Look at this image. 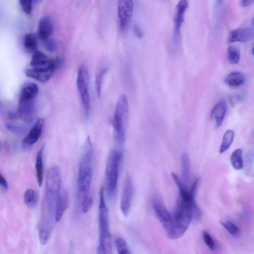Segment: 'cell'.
Returning a JSON list of instances; mask_svg holds the SVG:
<instances>
[{"instance_id":"41","label":"cell","mask_w":254,"mask_h":254,"mask_svg":"<svg viewBox=\"0 0 254 254\" xmlns=\"http://www.w3.org/2000/svg\"><path fill=\"white\" fill-rule=\"evenodd\" d=\"M251 24L254 26V16L251 20Z\"/></svg>"},{"instance_id":"23","label":"cell","mask_w":254,"mask_h":254,"mask_svg":"<svg viewBox=\"0 0 254 254\" xmlns=\"http://www.w3.org/2000/svg\"><path fill=\"white\" fill-rule=\"evenodd\" d=\"M245 82L244 75L239 72H233L229 74L225 80L226 85L229 87L239 86Z\"/></svg>"},{"instance_id":"32","label":"cell","mask_w":254,"mask_h":254,"mask_svg":"<svg viewBox=\"0 0 254 254\" xmlns=\"http://www.w3.org/2000/svg\"><path fill=\"white\" fill-rule=\"evenodd\" d=\"M92 205V199L88 194L83 196L82 202V211L84 214L87 213Z\"/></svg>"},{"instance_id":"1","label":"cell","mask_w":254,"mask_h":254,"mask_svg":"<svg viewBox=\"0 0 254 254\" xmlns=\"http://www.w3.org/2000/svg\"><path fill=\"white\" fill-rule=\"evenodd\" d=\"M61 177L59 169L53 167L48 170L41 216L39 225V239L42 245L46 244L53 230L56 221L57 201L60 193Z\"/></svg>"},{"instance_id":"9","label":"cell","mask_w":254,"mask_h":254,"mask_svg":"<svg viewBox=\"0 0 254 254\" xmlns=\"http://www.w3.org/2000/svg\"><path fill=\"white\" fill-rule=\"evenodd\" d=\"M153 208L157 217L166 229L168 237L172 239L174 231L173 218L163 203L158 199L154 200Z\"/></svg>"},{"instance_id":"40","label":"cell","mask_w":254,"mask_h":254,"mask_svg":"<svg viewBox=\"0 0 254 254\" xmlns=\"http://www.w3.org/2000/svg\"><path fill=\"white\" fill-rule=\"evenodd\" d=\"M254 2V0H242L241 6L246 7L251 5Z\"/></svg>"},{"instance_id":"2","label":"cell","mask_w":254,"mask_h":254,"mask_svg":"<svg viewBox=\"0 0 254 254\" xmlns=\"http://www.w3.org/2000/svg\"><path fill=\"white\" fill-rule=\"evenodd\" d=\"M179 197L176 207L174 217V231L172 239L181 237L188 229L193 220L192 198L193 191L189 192L182 183L177 185Z\"/></svg>"},{"instance_id":"29","label":"cell","mask_w":254,"mask_h":254,"mask_svg":"<svg viewBox=\"0 0 254 254\" xmlns=\"http://www.w3.org/2000/svg\"><path fill=\"white\" fill-rule=\"evenodd\" d=\"M240 58L239 48L233 45L229 46L227 48V59L229 62L232 65H236L239 63Z\"/></svg>"},{"instance_id":"36","label":"cell","mask_w":254,"mask_h":254,"mask_svg":"<svg viewBox=\"0 0 254 254\" xmlns=\"http://www.w3.org/2000/svg\"><path fill=\"white\" fill-rule=\"evenodd\" d=\"M45 42V47L50 52H55L57 49V45L55 40L49 39Z\"/></svg>"},{"instance_id":"16","label":"cell","mask_w":254,"mask_h":254,"mask_svg":"<svg viewBox=\"0 0 254 254\" xmlns=\"http://www.w3.org/2000/svg\"><path fill=\"white\" fill-rule=\"evenodd\" d=\"M30 65L33 68H48L56 67V62L53 59H49L45 54L37 51L32 55Z\"/></svg>"},{"instance_id":"38","label":"cell","mask_w":254,"mask_h":254,"mask_svg":"<svg viewBox=\"0 0 254 254\" xmlns=\"http://www.w3.org/2000/svg\"><path fill=\"white\" fill-rule=\"evenodd\" d=\"M7 128L13 133L21 134L23 132V128L13 125H7Z\"/></svg>"},{"instance_id":"33","label":"cell","mask_w":254,"mask_h":254,"mask_svg":"<svg viewBox=\"0 0 254 254\" xmlns=\"http://www.w3.org/2000/svg\"><path fill=\"white\" fill-rule=\"evenodd\" d=\"M202 237L203 239L206 244V245L212 251H214L216 249V243L212 237V236L210 235V234L206 231H204L202 232Z\"/></svg>"},{"instance_id":"12","label":"cell","mask_w":254,"mask_h":254,"mask_svg":"<svg viewBox=\"0 0 254 254\" xmlns=\"http://www.w3.org/2000/svg\"><path fill=\"white\" fill-rule=\"evenodd\" d=\"M134 195V186L130 176L126 178L125 182L120 203L121 210L125 216L130 212Z\"/></svg>"},{"instance_id":"26","label":"cell","mask_w":254,"mask_h":254,"mask_svg":"<svg viewBox=\"0 0 254 254\" xmlns=\"http://www.w3.org/2000/svg\"><path fill=\"white\" fill-rule=\"evenodd\" d=\"M230 163L236 170H241L243 168L242 150L241 149H237L232 152L230 157Z\"/></svg>"},{"instance_id":"42","label":"cell","mask_w":254,"mask_h":254,"mask_svg":"<svg viewBox=\"0 0 254 254\" xmlns=\"http://www.w3.org/2000/svg\"><path fill=\"white\" fill-rule=\"evenodd\" d=\"M252 54L254 56V46L253 47L252 50Z\"/></svg>"},{"instance_id":"21","label":"cell","mask_w":254,"mask_h":254,"mask_svg":"<svg viewBox=\"0 0 254 254\" xmlns=\"http://www.w3.org/2000/svg\"><path fill=\"white\" fill-rule=\"evenodd\" d=\"M182 181L187 187L191 178V162L187 153L184 152L181 157Z\"/></svg>"},{"instance_id":"11","label":"cell","mask_w":254,"mask_h":254,"mask_svg":"<svg viewBox=\"0 0 254 254\" xmlns=\"http://www.w3.org/2000/svg\"><path fill=\"white\" fill-rule=\"evenodd\" d=\"M18 113L23 121L28 124L32 123L36 114L35 99L19 100Z\"/></svg>"},{"instance_id":"27","label":"cell","mask_w":254,"mask_h":254,"mask_svg":"<svg viewBox=\"0 0 254 254\" xmlns=\"http://www.w3.org/2000/svg\"><path fill=\"white\" fill-rule=\"evenodd\" d=\"M109 70L107 67L101 68L98 70L95 80V87L96 94L100 97L102 90L103 81L105 76Z\"/></svg>"},{"instance_id":"22","label":"cell","mask_w":254,"mask_h":254,"mask_svg":"<svg viewBox=\"0 0 254 254\" xmlns=\"http://www.w3.org/2000/svg\"><path fill=\"white\" fill-rule=\"evenodd\" d=\"M39 89L34 83H28L21 89L19 100H32L36 97Z\"/></svg>"},{"instance_id":"4","label":"cell","mask_w":254,"mask_h":254,"mask_svg":"<svg viewBox=\"0 0 254 254\" xmlns=\"http://www.w3.org/2000/svg\"><path fill=\"white\" fill-rule=\"evenodd\" d=\"M105 191L104 188L102 187L99 193L98 211L99 240L97 253L100 254H111L112 251V240L110 230L109 212L105 200Z\"/></svg>"},{"instance_id":"34","label":"cell","mask_w":254,"mask_h":254,"mask_svg":"<svg viewBox=\"0 0 254 254\" xmlns=\"http://www.w3.org/2000/svg\"><path fill=\"white\" fill-rule=\"evenodd\" d=\"M33 0H19L23 12L27 15H30L32 10Z\"/></svg>"},{"instance_id":"8","label":"cell","mask_w":254,"mask_h":254,"mask_svg":"<svg viewBox=\"0 0 254 254\" xmlns=\"http://www.w3.org/2000/svg\"><path fill=\"white\" fill-rule=\"evenodd\" d=\"M134 9V0H118L117 16L119 28L123 34L128 31Z\"/></svg>"},{"instance_id":"10","label":"cell","mask_w":254,"mask_h":254,"mask_svg":"<svg viewBox=\"0 0 254 254\" xmlns=\"http://www.w3.org/2000/svg\"><path fill=\"white\" fill-rule=\"evenodd\" d=\"M188 0H179L176 5L174 16L173 42L175 48L181 42V28L185 20V14L188 7Z\"/></svg>"},{"instance_id":"31","label":"cell","mask_w":254,"mask_h":254,"mask_svg":"<svg viewBox=\"0 0 254 254\" xmlns=\"http://www.w3.org/2000/svg\"><path fill=\"white\" fill-rule=\"evenodd\" d=\"M115 245L119 254H129L131 252L125 240L121 238H117L115 240Z\"/></svg>"},{"instance_id":"43","label":"cell","mask_w":254,"mask_h":254,"mask_svg":"<svg viewBox=\"0 0 254 254\" xmlns=\"http://www.w3.org/2000/svg\"><path fill=\"white\" fill-rule=\"evenodd\" d=\"M217 2L218 4H220L222 2V0H217Z\"/></svg>"},{"instance_id":"30","label":"cell","mask_w":254,"mask_h":254,"mask_svg":"<svg viewBox=\"0 0 254 254\" xmlns=\"http://www.w3.org/2000/svg\"><path fill=\"white\" fill-rule=\"evenodd\" d=\"M220 223L231 235L236 236L240 234V231L239 228L231 222L223 220L220 221Z\"/></svg>"},{"instance_id":"3","label":"cell","mask_w":254,"mask_h":254,"mask_svg":"<svg viewBox=\"0 0 254 254\" xmlns=\"http://www.w3.org/2000/svg\"><path fill=\"white\" fill-rule=\"evenodd\" d=\"M93 148L89 137L84 143L80 163L78 189L82 196L88 194L90 189L92 175L93 163Z\"/></svg>"},{"instance_id":"37","label":"cell","mask_w":254,"mask_h":254,"mask_svg":"<svg viewBox=\"0 0 254 254\" xmlns=\"http://www.w3.org/2000/svg\"><path fill=\"white\" fill-rule=\"evenodd\" d=\"M133 31L135 35L139 39H141L143 37V32L141 27L138 25H134Z\"/></svg>"},{"instance_id":"14","label":"cell","mask_w":254,"mask_h":254,"mask_svg":"<svg viewBox=\"0 0 254 254\" xmlns=\"http://www.w3.org/2000/svg\"><path fill=\"white\" fill-rule=\"evenodd\" d=\"M56 66L48 68H30L25 71L26 76L42 83L48 82L56 71Z\"/></svg>"},{"instance_id":"39","label":"cell","mask_w":254,"mask_h":254,"mask_svg":"<svg viewBox=\"0 0 254 254\" xmlns=\"http://www.w3.org/2000/svg\"><path fill=\"white\" fill-rule=\"evenodd\" d=\"M0 184H1V187L4 190L7 191L8 190V182L2 174H0Z\"/></svg>"},{"instance_id":"13","label":"cell","mask_w":254,"mask_h":254,"mask_svg":"<svg viewBox=\"0 0 254 254\" xmlns=\"http://www.w3.org/2000/svg\"><path fill=\"white\" fill-rule=\"evenodd\" d=\"M44 125L43 119L39 118L36 121L28 135L23 141L22 145L24 148H29L37 142L41 136Z\"/></svg>"},{"instance_id":"28","label":"cell","mask_w":254,"mask_h":254,"mask_svg":"<svg viewBox=\"0 0 254 254\" xmlns=\"http://www.w3.org/2000/svg\"><path fill=\"white\" fill-rule=\"evenodd\" d=\"M234 132L233 130H228L225 133L220 149V153L223 154L226 151L233 142Z\"/></svg>"},{"instance_id":"7","label":"cell","mask_w":254,"mask_h":254,"mask_svg":"<svg viewBox=\"0 0 254 254\" xmlns=\"http://www.w3.org/2000/svg\"><path fill=\"white\" fill-rule=\"evenodd\" d=\"M77 85L80 94L85 116L88 118L90 109L89 94V74L88 67L85 64L80 65L77 79Z\"/></svg>"},{"instance_id":"35","label":"cell","mask_w":254,"mask_h":254,"mask_svg":"<svg viewBox=\"0 0 254 254\" xmlns=\"http://www.w3.org/2000/svg\"><path fill=\"white\" fill-rule=\"evenodd\" d=\"M244 96L243 94L236 93L231 95L229 97V101L231 105L235 107L244 100Z\"/></svg>"},{"instance_id":"25","label":"cell","mask_w":254,"mask_h":254,"mask_svg":"<svg viewBox=\"0 0 254 254\" xmlns=\"http://www.w3.org/2000/svg\"><path fill=\"white\" fill-rule=\"evenodd\" d=\"M24 44L28 53L34 54L38 51L36 37L33 33H28L25 35Z\"/></svg>"},{"instance_id":"15","label":"cell","mask_w":254,"mask_h":254,"mask_svg":"<svg viewBox=\"0 0 254 254\" xmlns=\"http://www.w3.org/2000/svg\"><path fill=\"white\" fill-rule=\"evenodd\" d=\"M54 32V25L52 20L48 17L40 19L38 22V35L43 42L50 39Z\"/></svg>"},{"instance_id":"6","label":"cell","mask_w":254,"mask_h":254,"mask_svg":"<svg viewBox=\"0 0 254 254\" xmlns=\"http://www.w3.org/2000/svg\"><path fill=\"white\" fill-rule=\"evenodd\" d=\"M128 117V99L124 94H121L117 100L113 119L114 137L118 144H124L126 141V127Z\"/></svg>"},{"instance_id":"5","label":"cell","mask_w":254,"mask_h":254,"mask_svg":"<svg viewBox=\"0 0 254 254\" xmlns=\"http://www.w3.org/2000/svg\"><path fill=\"white\" fill-rule=\"evenodd\" d=\"M122 152L114 149L111 151L105 170L106 191L108 198L113 199L116 194L121 163Z\"/></svg>"},{"instance_id":"20","label":"cell","mask_w":254,"mask_h":254,"mask_svg":"<svg viewBox=\"0 0 254 254\" xmlns=\"http://www.w3.org/2000/svg\"><path fill=\"white\" fill-rule=\"evenodd\" d=\"M45 144H43L38 151L36 161L35 170L37 181L39 187H41L43 181V153Z\"/></svg>"},{"instance_id":"24","label":"cell","mask_w":254,"mask_h":254,"mask_svg":"<svg viewBox=\"0 0 254 254\" xmlns=\"http://www.w3.org/2000/svg\"><path fill=\"white\" fill-rule=\"evenodd\" d=\"M38 201V194L32 188L26 191L24 195V201L27 206L30 208H35Z\"/></svg>"},{"instance_id":"19","label":"cell","mask_w":254,"mask_h":254,"mask_svg":"<svg viewBox=\"0 0 254 254\" xmlns=\"http://www.w3.org/2000/svg\"><path fill=\"white\" fill-rule=\"evenodd\" d=\"M69 204V196L66 190L60 192L56 206V221L58 223L60 221Z\"/></svg>"},{"instance_id":"18","label":"cell","mask_w":254,"mask_h":254,"mask_svg":"<svg viewBox=\"0 0 254 254\" xmlns=\"http://www.w3.org/2000/svg\"><path fill=\"white\" fill-rule=\"evenodd\" d=\"M227 112V104L224 99H221L213 109L211 118L215 122L216 128H219L223 123Z\"/></svg>"},{"instance_id":"17","label":"cell","mask_w":254,"mask_h":254,"mask_svg":"<svg viewBox=\"0 0 254 254\" xmlns=\"http://www.w3.org/2000/svg\"><path fill=\"white\" fill-rule=\"evenodd\" d=\"M254 38V28H239L232 30L230 32L228 42L229 43L236 42H245L250 41Z\"/></svg>"}]
</instances>
